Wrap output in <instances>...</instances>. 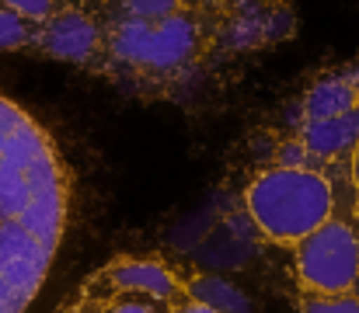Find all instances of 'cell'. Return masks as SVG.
<instances>
[{
    "label": "cell",
    "instance_id": "cell-1",
    "mask_svg": "<svg viewBox=\"0 0 359 313\" xmlns=\"http://www.w3.org/2000/svg\"><path fill=\"white\" fill-rule=\"evenodd\" d=\"M248 209L251 219L269 233L272 240L297 244L314 226L332 219L335 195L332 185L307 167H272L255 178L248 188Z\"/></svg>",
    "mask_w": 359,
    "mask_h": 313
},
{
    "label": "cell",
    "instance_id": "cell-2",
    "mask_svg": "<svg viewBox=\"0 0 359 313\" xmlns=\"http://www.w3.org/2000/svg\"><path fill=\"white\" fill-rule=\"evenodd\" d=\"M297 244L300 282L314 293H346L359 279V237L353 233V226L325 219Z\"/></svg>",
    "mask_w": 359,
    "mask_h": 313
},
{
    "label": "cell",
    "instance_id": "cell-3",
    "mask_svg": "<svg viewBox=\"0 0 359 313\" xmlns=\"http://www.w3.org/2000/svg\"><path fill=\"white\" fill-rule=\"evenodd\" d=\"M192 49H196V25L182 14H168V18H161V25L147 21L140 63L168 70V67H178Z\"/></svg>",
    "mask_w": 359,
    "mask_h": 313
},
{
    "label": "cell",
    "instance_id": "cell-4",
    "mask_svg": "<svg viewBox=\"0 0 359 313\" xmlns=\"http://www.w3.org/2000/svg\"><path fill=\"white\" fill-rule=\"evenodd\" d=\"M42 46L49 56L56 60H70V63H84L95 46H98V28L91 25V18L77 14V11H67L60 18H53L46 25V35H42Z\"/></svg>",
    "mask_w": 359,
    "mask_h": 313
},
{
    "label": "cell",
    "instance_id": "cell-5",
    "mask_svg": "<svg viewBox=\"0 0 359 313\" xmlns=\"http://www.w3.org/2000/svg\"><path fill=\"white\" fill-rule=\"evenodd\" d=\"M304 146L314 157H339L349 146L359 143V104L342 111V115H328V118H307L304 125Z\"/></svg>",
    "mask_w": 359,
    "mask_h": 313
},
{
    "label": "cell",
    "instance_id": "cell-6",
    "mask_svg": "<svg viewBox=\"0 0 359 313\" xmlns=\"http://www.w3.org/2000/svg\"><path fill=\"white\" fill-rule=\"evenodd\" d=\"M18 219L32 237H39L49 251H56V240H60V230H63V192H60V185L32 192L28 206L21 209Z\"/></svg>",
    "mask_w": 359,
    "mask_h": 313
},
{
    "label": "cell",
    "instance_id": "cell-7",
    "mask_svg": "<svg viewBox=\"0 0 359 313\" xmlns=\"http://www.w3.org/2000/svg\"><path fill=\"white\" fill-rule=\"evenodd\" d=\"M112 282L119 289H133V293H147L154 300H171L178 293V279L154 261H122L112 268Z\"/></svg>",
    "mask_w": 359,
    "mask_h": 313
},
{
    "label": "cell",
    "instance_id": "cell-8",
    "mask_svg": "<svg viewBox=\"0 0 359 313\" xmlns=\"http://www.w3.org/2000/svg\"><path fill=\"white\" fill-rule=\"evenodd\" d=\"M356 88L353 81H339V77H325L318 81L307 98H304V111L307 118H328V115H342L349 108H356Z\"/></svg>",
    "mask_w": 359,
    "mask_h": 313
},
{
    "label": "cell",
    "instance_id": "cell-9",
    "mask_svg": "<svg viewBox=\"0 0 359 313\" xmlns=\"http://www.w3.org/2000/svg\"><path fill=\"white\" fill-rule=\"evenodd\" d=\"M192 293H196L199 303L217 307L220 313H248V296H241L234 286H227V282L217 279V275H206V279L192 282Z\"/></svg>",
    "mask_w": 359,
    "mask_h": 313
},
{
    "label": "cell",
    "instance_id": "cell-10",
    "mask_svg": "<svg viewBox=\"0 0 359 313\" xmlns=\"http://www.w3.org/2000/svg\"><path fill=\"white\" fill-rule=\"evenodd\" d=\"M143 35H147V18H129L122 21L116 39H112V53L126 63H140V49H143Z\"/></svg>",
    "mask_w": 359,
    "mask_h": 313
},
{
    "label": "cell",
    "instance_id": "cell-11",
    "mask_svg": "<svg viewBox=\"0 0 359 313\" xmlns=\"http://www.w3.org/2000/svg\"><path fill=\"white\" fill-rule=\"evenodd\" d=\"M28 42V28H25V18L11 7L0 11V49H18Z\"/></svg>",
    "mask_w": 359,
    "mask_h": 313
},
{
    "label": "cell",
    "instance_id": "cell-12",
    "mask_svg": "<svg viewBox=\"0 0 359 313\" xmlns=\"http://www.w3.org/2000/svg\"><path fill=\"white\" fill-rule=\"evenodd\" d=\"M304 313H359V300L346 293H321L304 307Z\"/></svg>",
    "mask_w": 359,
    "mask_h": 313
},
{
    "label": "cell",
    "instance_id": "cell-13",
    "mask_svg": "<svg viewBox=\"0 0 359 313\" xmlns=\"http://www.w3.org/2000/svg\"><path fill=\"white\" fill-rule=\"evenodd\" d=\"M175 7H178V0H126V11L133 14V18H147V21H161V18H168V14H175Z\"/></svg>",
    "mask_w": 359,
    "mask_h": 313
},
{
    "label": "cell",
    "instance_id": "cell-14",
    "mask_svg": "<svg viewBox=\"0 0 359 313\" xmlns=\"http://www.w3.org/2000/svg\"><path fill=\"white\" fill-rule=\"evenodd\" d=\"M307 146H304V139L297 143V139H290V143H283L279 146V153H276V164L279 167H304L307 164Z\"/></svg>",
    "mask_w": 359,
    "mask_h": 313
},
{
    "label": "cell",
    "instance_id": "cell-15",
    "mask_svg": "<svg viewBox=\"0 0 359 313\" xmlns=\"http://www.w3.org/2000/svg\"><path fill=\"white\" fill-rule=\"evenodd\" d=\"M11 11H18L21 18H42V14H49V7H53V0H4Z\"/></svg>",
    "mask_w": 359,
    "mask_h": 313
},
{
    "label": "cell",
    "instance_id": "cell-16",
    "mask_svg": "<svg viewBox=\"0 0 359 313\" xmlns=\"http://www.w3.org/2000/svg\"><path fill=\"white\" fill-rule=\"evenodd\" d=\"M175 313H220L217 307H206V303H185V307H178Z\"/></svg>",
    "mask_w": 359,
    "mask_h": 313
},
{
    "label": "cell",
    "instance_id": "cell-17",
    "mask_svg": "<svg viewBox=\"0 0 359 313\" xmlns=\"http://www.w3.org/2000/svg\"><path fill=\"white\" fill-rule=\"evenodd\" d=\"M109 313H150L143 303H119V307H112Z\"/></svg>",
    "mask_w": 359,
    "mask_h": 313
},
{
    "label": "cell",
    "instance_id": "cell-18",
    "mask_svg": "<svg viewBox=\"0 0 359 313\" xmlns=\"http://www.w3.org/2000/svg\"><path fill=\"white\" fill-rule=\"evenodd\" d=\"M359 146V143H356ZM356 181H359V150H356Z\"/></svg>",
    "mask_w": 359,
    "mask_h": 313
},
{
    "label": "cell",
    "instance_id": "cell-19",
    "mask_svg": "<svg viewBox=\"0 0 359 313\" xmlns=\"http://www.w3.org/2000/svg\"><path fill=\"white\" fill-rule=\"evenodd\" d=\"M353 88H356V95H359V74H356V81H353Z\"/></svg>",
    "mask_w": 359,
    "mask_h": 313
}]
</instances>
